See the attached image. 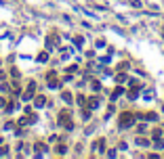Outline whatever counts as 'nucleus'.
<instances>
[{
    "mask_svg": "<svg viewBox=\"0 0 164 159\" xmlns=\"http://www.w3.org/2000/svg\"><path fill=\"white\" fill-rule=\"evenodd\" d=\"M34 103H36V107H44V105H46V98H44V96H36Z\"/></svg>",
    "mask_w": 164,
    "mask_h": 159,
    "instance_id": "obj_11",
    "label": "nucleus"
},
{
    "mask_svg": "<svg viewBox=\"0 0 164 159\" xmlns=\"http://www.w3.org/2000/svg\"><path fill=\"white\" fill-rule=\"evenodd\" d=\"M156 147H158V149H164V140H156Z\"/></svg>",
    "mask_w": 164,
    "mask_h": 159,
    "instance_id": "obj_25",
    "label": "nucleus"
},
{
    "mask_svg": "<svg viewBox=\"0 0 164 159\" xmlns=\"http://www.w3.org/2000/svg\"><path fill=\"white\" fill-rule=\"evenodd\" d=\"M34 90H36V84H34V82H30V86H28V90L23 92V96H21V98H23V101H32Z\"/></svg>",
    "mask_w": 164,
    "mask_h": 159,
    "instance_id": "obj_4",
    "label": "nucleus"
},
{
    "mask_svg": "<svg viewBox=\"0 0 164 159\" xmlns=\"http://www.w3.org/2000/svg\"><path fill=\"white\" fill-rule=\"evenodd\" d=\"M36 151H38V153L44 151V145H42V142H36Z\"/></svg>",
    "mask_w": 164,
    "mask_h": 159,
    "instance_id": "obj_21",
    "label": "nucleus"
},
{
    "mask_svg": "<svg viewBox=\"0 0 164 159\" xmlns=\"http://www.w3.org/2000/svg\"><path fill=\"white\" fill-rule=\"evenodd\" d=\"M61 98H63V101H65L67 105H70V103L74 101V98H72V92H67V90H65V92H61Z\"/></svg>",
    "mask_w": 164,
    "mask_h": 159,
    "instance_id": "obj_8",
    "label": "nucleus"
},
{
    "mask_svg": "<svg viewBox=\"0 0 164 159\" xmlns=\"http://www.w3.org/2000/svg\"><path fill=\"white\" fill-rule=\"evenodd\" d=\"M82 119H84V121H88V119H90V109H88V107H86V109H82Z\"/></svg>",
    "mask_w": 164,
    "mask_h": 159,
    "instance_id": "obj_14",
    "label": "nucleus"
},
{
    "mask_svg": "<svg viewBox=\"0 0 164 159\" xmlns=\"http://www.w3.org/2000/svg\"><path fill=\"white\" fill-rule=\"evenodd\" d=\"M57 121H59V126H63V128H67V130H72L74 128V121H72V113L70 111H61L59 113V117H57Z\"/></svg>",
    "mask_w": 164,
    "mask_h": 159,
    "instance_id": "obj_1",
    "label": "nucleus"
},
{
    "mask_svg": "<svg viewBox=\"0 0 164 159\" xmlns=\"http://www.w3.org/2000/svg\"><path fill=\"white\" fill-rule=\"evenodd\" d=\"M59 46V36L57 34H51L48 38H46V48L51 50V48H57Z\"/></svg>",
    "mask_w": 164,
    "mask_h": 159,
    "instance_id": "obj_3",
    "label": "nucleus"
},
{
    "mask_svg": "<svg viewBox=\"0 0 164 159\" xmlns=\"http://www.w3.org/2000/svg\"><path fill=\"white\" fill-rule=\"evenodd\" d=\"M152 136H154V140H160V138H162V130H160V128H156V130L152 132Z\"/></svg>",
    "mask_w": 164,
    "mask_h": 159,
    "instance_id": "obj_12",
    "label": "nucleus"
},
{
    "mask_svg": "<svg viewBox=\"0 0 164 159\" xmlns=\"http://www.w3.org/2000/svg\"><path fill=\"white\" fill-rule=\"evenodd\" d=\"M6 153H8V147L2 145V147H0V155H6Z\"/></svg>",
    "mask_w": 164,
    "mask_h": 159,
    "instance_id": "obj_22",
    "label": "nucleus"
},
{
    "mask_svg": "<svg viewBox=\"0 0 164 159\" xmlns=\"http://www.w3.org/2000/svg\"><path fill=\"white\" fill-rule=\"evenodd\" d=\"M120 94H124V88H122V86H116L114 92H112V98L116 101V96H120Z\"/></svg>",
    "mask_w": 164,
    "mask_h": 159,
    "instance_id": "obj_7",
    "label": "nucleus"
},
{
    "mask_svg": "<svg viewBox=\"0 0 164 159\" xmlns=\"http://www.w3.org/2000/svg\"><path fill=\"white\" fill-rule=\"evenodd\" d=\"M38 61H40V63H44V61H48V50H42L40 55H38Z\"/></svg>",
    "mask_w": 164,
    "mask_h": 159,
    "instance_id": "obj_10",
    "label": "nucleus"
},
{
    "mask_svg": "<svg viewBox=\"0 0 164 159\" xmlns=\"http://www.w3.org/2000/svg\"><path fill=\"white\" fill-rule=\"evenodd\" d=\"M74 42H76V46H82V42H84V40H82L80 36H76V38H74Z\"/></svg>",
    "mask_w": 164,
    "mask_h": 159,
    "instance_id": "obj_23",
    "label": "nucleus"
},
{
    "mask_svg": "<svg viewBox=\"0 0 164 159\" xmlns=\"http://www.w3.org/2000/svg\"><path fill=\"white\" fill-rule=\"evenodd\" d=\"M95 149H97L99 153H103V151H105V140H103V138H99V140L95 142Z\"/></svg>",
    "mask_w": 164,
    "mask_h": 159,
    "instance_id": "obj_6",
    "label": "nucleus"
},
{
    "mask_svg": "<svg viewBox=\"0 0 164 159\" xmlns=\"http://www.w3.org/2000/svg\"><path fill=\"white\" fill-rule=\"evenodd\" d=\"M78 105H80V107H86V96H84V94L78 96Z\"/></svg>",
    "mask_w": 164,
    "mask_h": 159,
    "instance_id": "obj_17",
    "label": "nucleus"
},
{
    "mask_svg": "<svg viewBox=\"0 0 164 159\" xmlns=\"http://www.w3.org/2000/svg\"><path fill=\"white\" fill-rule=\"evenodd\" d=\"M65 153V145H57V155H63Z\"/></svg>",
    "mask_w": 164,
    "mask_h": 159,
    "instance_id": "obj_19",
    "label": "nucleus"
},
{
    "mask_svg": "<svg viewBox=\"0 0 164 159\" xmlns=\"http://www.w3.org/2000/svg\"><path fill=\"white\" fill-rule=\"evenodd\" d=\"M76 71H78V65H70L67 67V73H76Z\"/></svg>",
    "mask_w": 164,
    "mask_h": 159,
    "instance_id": "obj_20",
    "label": "nucleus"
},
{
    "mask_svg": "<svg viewBox=\"0 0 164 159\" xmlns=\"http://www.w3.org/2000/svg\"><path fill=\"white\" fill-rule=\"evenodd\" d=\"M118 69H120V71H124V69H128V63H120V65H118Z\"/></svg>",
    "mask_w": 164,
    "mask_h": 159,
    "instance_id": "obj_24",
    "label": "nucleus"
},
{
    "mask_svg": "<svg viewBox=\"0 0 164 159\" xmlns=\"http://www.w3.org/2000/svg\"><path fill=\"white\" fill-rule=\"evenodd\" d=\"M46 84H48L51 88H59V82H57V78H51L48 82H46Z\"/></svg>",
    "mask_w": 164,
    "mask_h": 159,
    "instance_id": "obj_15",
    "label": "nucleus"
},
{
    "mask_svg": "<svg viewBox=\"0 0 164 159\" xmlns=\"http://www.w3.org/2000/svg\"><path fill=\"white\" fill-rule=\"evenodd\" d=\"M137 145H141V147H149V140L143 138V136H139V138H137Z\"/></svg>",
    "mask_w": 164,
    "mask_h": 159,
    "instance_id": "obj_13",
    "label": "nucleus"
},
{
    "mask_svg": "<svg viewBox=\"0 0 164 159\" xmlns=\"http://www.w3.org/2000/svg\"><path fill=\"white\" fill-rule=\"evenodd\" d=\"M4 105H6V101H4V98H0V107H4Z\"/></svg>",
    "mask_w": 164,
    "mask_h": 159,
    "instance_id": "obj_26",
    "label": "nucleus"
},
{
    "mask_svg": "<svg viewBox=\"0 0 164 159\" xmlns=\"http://www.w3.org/2000/svg\"><path fill=\"white\" fill-rule=\"evenodd\" d=\"M141 117L147 119V121H156V119H158V115H156V113H143Z\"/></svg>",
    "mask_w": 164,
    "mask_h": 159,
    "instance_id": "obj_9",
    "label": "nucleus"
},
{
    "mask_svg": "<svg viewBox=\"0 0 164 159\" xmlns=\"http://www.w3.org/2000/svg\"><path fill=\"white\" fill-rule=\"evenodd\" d=\"M86 107H88V109H97V107H99V98H97V96L86 98Z\"/></svg>",
    "mask_w": 164,
    "mask_h": 159,
    "instance_id": "obj_5",
    "label": "nucleus"
},
{
    "mask_svg": "<svg viewBox=\"0 0 164 159\" xmlns=\"http://www.w3.org/2000/svg\"><path fill=\"white\" fill-rule=\"evenodd\" d=\"M128 98H130V101L137 98V88H130V90H128Z\"/></svg>",
    "mask_w": 164,
    "mask_h": 159,
    "instance_id": "obj_16",
    "label": "nucleus"
},
{
    "mask_svg": "<svg viewBox=\"0 0 164 159\" xmlns=\"http://www.w3.org/2000/svg\"><path fill=\"white\" fill-rule=\"evenodd\" d=\"M118 123H120V128H128V126L135 123V115L128 113V111H124V113H120V117H118Z\"/></svg>",
    "mask_w": 164,
    "mask_h": 159,
    "instance_id": "obj_2",
    "label": "nucleus"
},
{
    "mask_svg": "<svg viewBox=\"0 0 164 159\" xmlns=\"http://www.w3.org/2000/svg\"><path fill=\"white\" fill-rule=\"evenodd\" d=\"M116 82H120V84H122V82H126V73H122V71H120V73L116 76Z\"/></svg>",
    "mask_w": 164,
    "mask_h": 159,
    "instance_id": "obj_18",
    "label": "nucleus"
}]
</instances>
